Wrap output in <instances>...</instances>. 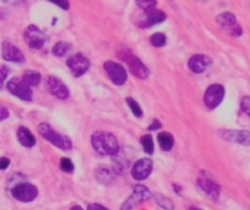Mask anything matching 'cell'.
Returning a JSON list of instances; mask_svg holds the SVG:
<instances>
[{
	"mask_svg": "<svg viewBox=\"0 0 250 210\" xmlns=\"http://www.w3.org/2000/svg\"><path fill=\"white\" fill-rule=\"evenodd\" d=\"M93 148L101 154L114 155L119 151V145L113 134L99 131L93 134L91 137Z\"/></svg>",
	"mask_w": 250,
	"mask_h": 210,
	"instance_id": "cell-1",
	"label": "cell"
},
{
	"mask_svg": "<svg viewBox=\"0 0 250 210\" xmlns=\"http://www.w3.org/2000/svg\"><path fill=\"white\" fill-rule=\"evenodd\" d=\"M39 132L42 135V137L45 138L46 140H48L49 142H51L61 150L68 151L72 147L71 141L68 137L66 135L57 133L47 123H41L39 125Z\"/></svg>",
	"mask_w": 250,
	"mask_h": 210,
	"instance_id": "cell-2",
	"label": "cell"
},
{
	"mask_svg": "<svg viewBox=\"0 0 250 210\" xmlns=\"http://www.w3.org/2000/svg\"><path fill=\"white\" fill-rule=\"evenodd\" d=\"M30 87L23 77H13L7 83V88L10 93L24 101L32 100L33 94Z\"/></svg>",
	"mask_w": 250,
	"mask_h": 210,
	"instance_id": "cell-3",
	"label": "cell"
},
{
	"mask_svg": "<svg viewBox=\"0 0 250 210\" xmlns=\"http://www.w3.org/2000/svg\"><path fill=\"white\" fill-rule=\"evenodd\" d=\"M38 193V189L30 183H20L12 189V196L23 203L34 201Z\"/></svg>",
	"mask_w": 250,
	"mask_h": 210,
	"instance_id": "cell-4",
	"label": "cell"
},
{
	"mask_svg": "<svg viewBox=\"0 0 250 210\" xmlns=\"http://www.w3.org/2000/svg\"><path fill=\"white\" fill-rule=\"evenodd\" d=\"M70 72L74 77H81L86 73V71L90 67L89 60L82 54H76L74 56H70L67 61Z\"/></svg>",
	"mask_w": 250,
	"mask_h": 210,
	"instance_id": "cell-5",
	"label": "cell"
},
{
	"mask_svg": "<svg viewBox=\"0 0 250 210\" xmlns=\"http://www.w3.org/2000/svg\"><path fill=\"white\" fill-rule=\"evenodd\" d=\"M198 184L209 198L215 201L219 198L220 187L206 172H201L198 177Z\"/></svg>",
	"mask_w": 250,
	"mask_h": 210,
	"instance_id": "cell-6",
	"label": "cell"
},
{
	"mask_svg": "<svg viewBox=\"0 0 250 210\" xmlns=\"http://www.w3.org/2000/svg\"><path fill=\"white\" fill-rule=\"evenodd\" d=\"M103 67L109 78L115 85L120 86L125 83L127 76H126L125 68L120 64L108 61L103 65Z\"/></svg>",
	"mask_w": 250,
	"mask_h": 210,
	"instance_id": "cell-7",
	"label": "cell"
},
{
	"mask_svg": "<svg viewBox=\"0 0 250 210\" xmlns=\"http://www.w3.org/2000/svg\"><path fill=\"white\" fill-rule=\"evenodd\" d=\"M225 95L224 87L220 84H213L209 86L205 94V106L211 110L216 108L223 100Z\"/></svg>",
	"mask_w": 250,
	"mask_h": 210,
	"instance_id": "cell-8",
	"label": "cell"
},
{
	"mask_svg": "<svg viewBox=\"0 0 250 210\" xmlns=\"http://www.w3.org/2000/svg\"><path fill=\"white\" fill-rule=\"evenodd\" d=\"M216 22L226 32L233 37H239L243 33L242 28L237 23L234 15L231 13L225 12L219 14L216 17Z\"/></svg>",
	"mask_w": 250,
	"mask_h": 210,
	"instance_id": "cell-9",
	"label": "cell"
},
{
	"mask_svg": "<svg viewBox=\"0 0 250 210\" xmlns=\"http://www.w3.org/2000/svg\"><path fill=\"white\" fill-rule=\"evenodd\" d=\"M24 40L32 49H41L45 43L46 37L36 25H29L23 34Z\"/></svg>",
	"mask_w": 250,
	"mask_h": 210,
	"instance_id": "cell-10",
	"label": "cell"
},
{
	"mask_svg": "<svg viewBox=\"0 0 250 210\" xmlns=\"http://www.w3.org/2000/svg\"><path fill=\"white\" fill-rule=\"evenodd\" d=\"M124 54L123 59L125 60V63L129 67L130 72L139 78H146L149 76V70L147 67H146L143 62L136 57V56L128 54L127 52L122 53Z\"/></svg>",
	"mask_w": 250,
	"mask_h": 210,
	"instance_id": "cell-11",
	"label": "cell"
},
{
	"mask_svg": "<svg viewBox=\"0 0 250 210\" xmlns=\"http://www.w3.org/2000/svg\"><path fill=\"white\" fill-rule=\"evenodd\" d=\"M150 196V192L146 187L143 185H137L133 189V192L131 196L125 201L124 205L122 206L121 210H131L137 205L145 202Z\"/></svg>",
	"mask_w": 250,
	"mask_h": 210,
	"instance_id": "cell-12",
	"label": "cell"
},
{
	"mask_svg": "<svg viewBox=\"0 0 250 210\" xmlns=\"http://www.w3.org/2000/svg\"><path fill=\"white\" fill-rule=\"evenodd\" d=\"M46 88L49 93L59 99L65 100L69 96L68 87L57 77H49L46 81Z\"/></svg>",
	"mask_w": 250,
	"mask_h": 210,
	"instance_id": "cell-13",
	"label": "cell"
},
{
	"mask_svg": "<svg viewBox=\"0 0 250 210\" xmlns=\"http://www.w3.org/2000/svg\"><path fill=\"white\" fill-rule=\"evenodd\" d=\"M153 168V162L148 158H144L137 161L131 170L132 177L136 180H144L147 178Z\"/></svg>",
	"mask_w": 250,
	"mask_h": 210,
	"instance_id": "cell-14",
	"label": "cell"
},
{
	"mask_svg": "<svg viewBox=\"0 0 250 210\" xmlns=\"http://www.w3.org/2000/svg\"><path fill=\"white\" fill-rule=\"evenodd\" d=\"M2 57L9 62H24V56L22 52L16 46L10 42H4L2 44Z\"/></svg>",
	"mask_w": 250,
	"mask_h": 210,
	"instance_id": "cell-15",
	"label": "cell"
},
{
	"mask_svg": "<svg viewBox=\"0 0 250 210\" xmlns=\"http://www.w3.org/2000/svg\"><path fill=\"white\" fill-rule=\"evenodd\" d=\"M167 16L162 11L154 9L151 11H146L145 18L140 22V26L144 28L151 27L155 24H159L166 20Z\"/></svg>",
	"mask_w": 250,
	"mask_h": 210,
	"instance_id": "cell-16",
	"label": "cell"
},
{
	"mask_svg": "<svg viewBox=\"0 0 250 210\" xmlns=\"http://www.w3.org/2000/svg\"><path fill=\"white\" fill-rule=\"evenodd\" d=\"M212 63V60L207 56L197 55L188 61V68L194 73H203Z\"/></svg>",
	"mask_w": 250,
	"mask_h": 210,
	"instance_id": "cell-17",
	"label": "cell"
},
{
	"mask_svg": "<svg viewBox=\"0 0 250 210\" xmlns=\"http://www.w3.org/2000/svg\"><path fill=\"white\" fill-rule=\"evenodd\" d=\"M225 139L234 143L250 145V132L248 131H228L224 134Z\"/></svg>",
	"mask_w": 250,
	"mask_h": 210,
	"instance_id": "cell-18",
	"label": "cell"
},
{
	"mask_svg": "<svg viewBox=\"0 0 250 210\" xmlns=\"http://www.w3.org/2000/svg\"><path fill=\"white\" fill-rule=\"evenodd\" d=\"M17 138L19 142L26 148H32L36 144V138L34 134L31 133L27 128L20 127L17 131Z\"/></svg>",
	"mask_w": 250,
	"mask_h": 210,
	"instance_id": "cell-19",
	"label": "cell"
},
{
	"mask_svg": "<svg viewBox=\"0 0 250 210\" xmlns=\"http://www.w3.org/2000/svg\"><path fill=\"white\" fill-rule=\"evenodd\" d=\"M158 141H159L160 148L165 152H170L173 145H174V139L171 134L162 132L159 133L158 135Z\"/></svg>",
	"mask_w": 250,
	"mask_h": 210,
	"instance_id": "cell-20",
	"label": "cell"
},
{
	"mask_svg": "<svg viewBox=\"0 0 250 210\" xmlns=\"http://www.w3.org/2000/svg\"><path fill=\"white\" fill-rule=\"evenodd\" d=\"M23 79L27 82V84L29 86H36L41 82L42 79V76L39 72L37 71H33V70H28L25 71L23 75Z\"/></svg>",
	"mask_w": 250,
	"mask_h": 210,
	"instance_id": "cell-21",
	"label": "cell"
},
{
	"mask_svg": "<svg viewBox=\"0 0 250 210\" xmlns=\"http://www.w3.org/2000/svg\"><path fill=\"white\" fill-rule=\"evenodd\" d=\"M70 50H71V44L65 41H60L54 46L52 52L57 57H63L66 56Z\"/></svg>",
	"mask_w": 250,
	"mask_h": 210,
	"instance_id": "cell-22",
	"label": "cell"
},
{
	"mask_svg": "<svg viewBox=\"0 0 250 210\" xmlns=\"http://www.w3.org/2000/svg\"><path fill=\"white\" fill-rule=\"evenodd\" d=\"M141 143L145 150V152L148 154H153L154 150H155V146H154V141L151 135L149 134H145L142 136L141 138Z\"/></svg>",
	"mask_w": 250,
	"mask_h": 210,
	"instance_id": "cell-23",
	"label": "cell"
},
{
	"mask_svg": "<svg viewBox=\"0 0 250 210\" xmlns=\"http://www.w3.org/2000/svg\"><path fill=\"white\" fill-rule=\"evenodd\" d=\"M166 36L162 33H156L151 36L150 38V42L151 44L153 45L156 48H160L163 47L164 45L166 44Z\"/></svg>",
	"mask_w": 250,
	"mask_h": 210,
	"instance_id": "cell-24",
	"label": "cell"
},
{
	"mask_svg": "<svg viewBox=\"0 0 250 210\" xmlns=\"http://www.w3.org/2000/svg\"><path fill=\"white\" fill-rule=\"evenodd\" d=\"M125 101H126L128 107L130 108V110L132 111V113L134 114V116H136L138 118H141L144 113H143L141 107L139 106V104L137 103L136 101L133 98H131V97H127Z\"/></svg>",
	"mask_w": 250,
	"mask_h": 210,
	"instance_id": "cell-25",
	"label": "cell"
},
{
	"mask_svg": "<svg viewBox=\"0 0 250 210\" xmlns=\"http://www.w3.org/2000/svg\"><path fill=\"white\" fill-rule=\"evenodd\" d=\"M137 5L145 11H149L156 9L157 2L155 0H139L137 1Z\"/></svg>",
	"mask_w": 250,
	"mask_h": 210,
	"instance_id": "cell-26",
	"label": "cell"
},
{
	"mask_svg": "<svg viewBox=\"0 0 250 210\" xmlns=\"http://www.w3.org/2000/svg\"><path fill=\"white\" fill-rule=\"evenodd\" d=\"M61 169L66 173H71L74 170V166L68 158H63L60 162Z\"/></svg>",
	"mask_w": 250,
	"mask_h": 210,
	"instance_id": "cell-27",
	"label": "cell"
},
{
	"mask_svg": "<svg viewBox=\"0 0 250 210\" xmlns=\"http://www.w3.org/2000/svg\"><path fill=\"white\" fill-rule=\"evenodd\" d=\"M241 108L250 117V96H246L242 99Z\"/></svg>",
	"mask_w": 250,
	"mask_h": 210,
	"instance_id": "cell-28",
	"label": "cell"
},
{
	"mask_svg": "<svg viewBox=\"0 0 250 210\" xmlns=\"http://www.w3.org/2000/svg\"><path fill=\"white\" fill-rule=\"evenodd\" d=\"M10 164H11V161H10L8 158L2 157V158H1V161H0V168H1V170L7 169V168L9 167V166H10Z\"/></svg>",
	"mask_w": 250,
	"mask_h": 210,
	"instance_id": "cell-29",
	"label": "cell"
},
{
	"mask_svg": "<svg viewBox=\"0 0 250 210\" xmlns=\"http://www.w3.org/2000/svg\"><path fill=\"white\" fill-rule=\"evenodd\" d=\"M87 210H109L108 209H106L105 207H103L100 204H90L88 207H87Z\"/></svg>",
	"mask_w": 250,
	"mask_h": 210,
	"instance_id": "cell-30",
	"label": "cell"
},
{
	"mask_svg": "<svg viewBox=\"0 0 250 210\" xmlns=\"http://www.w3.org/2000/svg\"><path fill=\"white\" fill-rule=\"evenodd\" d=\"M53 2L58 7L62 8L63 10H68V8H69V3L68 1H53Z\"/></svg>",
	"mask_w": 250,
	"mask_h": 210,
	"instance_id": "cell-31",
	"label": "cell"
},
{
	"mask_svg": "<svg viewBox=\"0 0 250 210\" xmlns=\"http://www.w3.org/2000/svg\"><path fill=\"white\" fill-rule=\"evenodd\" d=\"M9 74V67H6V66H2L1 67V77H2V84L4 83L6 77Z\"/></svg>",
	"mask_w": 250,
	"mask_h": 210,
	"instance_id": "cell-32",
	"label": "cell"
},
{
	"mask_svg": "<svg viewBox=\"0 0 250 210\" xmlns=\"http://www.w3.org/2000/svg\"><path fill=\"white\" fill-rule=\"evenodd\" d=\"M9 117V111L5 108V107H1V110H0V118H1V121H4L6 118Z\"/></svg>",
	"mask_w": 250,
	"mask_h": 210,
	"instance_id": "cell-33",
	"label": "cell"
},
{
	"mask_svg": "<svg viewBox=\"0 0 250 210\" xmlns=\"http://www.w3.org/2000/svg\"><path fill=\"white\" fill-rule=\"evenodd\" d=\"M160 127H161V123L159 122V120H155L151 125H149L148 129L149 130H157V129H159Z\"/></svg>",
	"mask_w": 250,
	"mask_h": 210,
	"instance_id": "cell-34",
	"label": "cell"
},
{
	"mask_svg": "<svg viewBox=\"0 0 250 210\" xmlns=\"http://www.w3.org/2000/svg\"><path fill=\"white\" fill-rule=\"evenodd\" d=\"M70 210H83V209L79 207V206H74V207H72Z\"/></svg>",
	"mask_w": 250,
	"mask_h": 210,
	"instance_id": "cell-35",
	"label": "cell"
},
{
	"mask_svg": "<svg viewBox=\"0 0 250 210\" xmlns=\"http://www.w3.org/2000/svg\"><path fill=\"white\" fill-rule=\"evenodd\" d=\"M200 210V209H198V208H191V209H190V210Z\"/></svg>",
	"mask_w": 250,
	"mask_h": 210,
	"instance_id": "cell-36",
	"label": "cell"
}]
</instances>
